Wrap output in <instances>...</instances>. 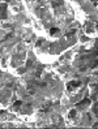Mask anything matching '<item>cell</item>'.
Listing matches in <instances>:
<instances>
[{
  "label": "cell",
  "mask_w": 98,
  "mask_h": 129,
  "mask_svg": "<svg viewBox=\"0 0 98 129\" xmlns=\"http://www.w3.org/2000/svg\"><path fill=\"white\" fill-rule=\"evenodd\" d=\"M81 29L89 38H97V27H95V22L89 20L88 17L81 22Z\"/></svg>",
  "instance_id": "7a4b0ae2"
},
{
  "label": "cell",
  "mask_w": 98,
  "mask_h": 129,
  "mask_svg": "<svg viewBox=\"0 0 98 129\" xmlns=\"http://www.w3.org/2000/svg\"><path fill=\"white\" fill-rule=\"evenodd\" d=\"M7 34H8V33H7V31H4V30H2V29H0V42H3V41L5 39V38H7Z\"/></svg>",
  "instance_id": "8992f818"
},
{
  "label": "cell",
  "mask_w": 98,
  "mask_h": 129,
  "mask_svg": "<svg viewBox=\"0 0 98 129\" xmlns=\"http://www.w3.org/2000/svg\"><path fill=\"white\" fill-rule=\"evenodd\" d=\"M63 34H64V31L59 26H51L46 33V38H48L51 41H56L59 38H62Z\"/></svg>",
  "instance_id": "277c9868"
},
{
  "label": "cell",
  "mask_w": 98,
  "mask_h": 129,
  "mask_svg": "<svg viewBox=\"0 0 98 129\" xmlns=\"http://www.w3.org/2000/svg\"><path fill=\"white\" fill-rule=\"evenodd\" d=\"M90 104H92V101H90V98H89V96H84L82 99H80L76 104H75L73 107L76 108L77 111H80L81 113H84V112H88V111H89Z\"/></svg>",
  "instance_id": "3957f363"
},
{
  "label": "cell",
  "mask_w": 98,
  "mask_h": 129,
  "mask_svg": "<svg viewBox=\"0 0 98 129\" xmlns=\"http://www.w3.org/2000/svg\"><path fill=\"white\" fill-rule=\"evenodd\" d=\"M26 61H28V51H22V52L13 51L8 56V72L12 73L17 68L26 65Z\"/></svg>",
  "instance_id": "6da1fadb"
},
{
  "label": "cell",
  "mask_w": 98,
  "mask_h": 129,
  "mask_svg": "<svg viewBox=\"0 0 98 129\" xmlns=\"http://www.w3.org/2000/svg\"><path fill=\"white\" fill-rule=\"evenodd\" d=\"M0 29L4 31L9 33L13 30V21L8 17V18H0Z\"/></svg>",
  "instance_id": "5b68a950"
}]
</instances>
